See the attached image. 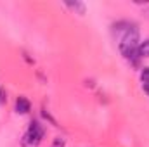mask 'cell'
<instances>
[{
    "label": "cell",
    "instance_id": "6da1fadb",
    "mask_svg": "<svg viewBox=\"0 0 149 147\" xmlns=\"http://www.w3.org/2000/svg\"><path fill=\"white\" fill-rule=\"evenodd\" d=\"M137 47H139V31H137L135 26H128L123 31V37H121L120 43H118V50H120V54L125 59H128L134 64H137L139 59H141L137 55Z\"/></svg>",
    "mask_w": 149,
    "mask_h": 147
},
{
    "label": "cell",
    "instance_id": "7a4b0ae2",
    "mask_svg": "<svg viewBox=\"0 0 149 147\" xmlns=\"http://www.w3.org/2000/svg\"><path fill=\"white\" fill-rule=\"evenodd\" d=\"M45 137V128L43 125L38 121V119H33L26 130V133L23 135L21 139V146L23 147H38L42 139Z\"/></svg>",
    "mask_w": 149,
    "mask_h": 147
},
{
    "label": "cell",
    "instance_id": "3957f363",
    "mask_svg": "<svg viewBox=\"0 0 149 147\" xmlns=\"http://www.w3.org/2000/svg\"><path fill=\"white\" fill-rule=\"evenodd\" d=\"M31 111V102L26 99V97H17L16 99V112L17 114H28Z\"/></svg>",
    "mask_w": 149,
    "mask_h": 147
},
{
    "label": "cell",
    "instance_id": "277c9868",
    "mask_svg": "<svg viewBox=\"0 0 149 147\" xmlns=\"http://www.w3.org/2000/svg\"><path fill=\"white\" fill-rule=\"evenodd\" d=\"M137 55H139L141 59L149 57V38L139 43V47H137Z\"/></svg>",
    "mask_w": 149,
    "mask_h": 147
},
{
    "label": "cell",
    "instance_id": "5b68a950",
    "mask_svg": "<svg viewBox=\"0 0 149 147\" xmlns=\"http://www.w3.org/2000/svg\"><path fill=\"white\" fill-rule=\"evenodd\" d=\"M66 5H68V7H71L73 10H78V14H80V16H83V14H85V5H83L81 2H66Z\"/></svg>",
    "mask_w": 149,
    "mask_h": 147
},
{
    "label": "cell",
    "instance_id": "8992f818",
    "mask_svg": "<svg viewBox=\"0 0 149 147\" xmlns=\"http://www.w3.org/2000/svg\"><path fill=\"white\" fill-rule=\"evenodd\" d=\"M141 80H142V83H149V66L141 68Z\"/></svg>",
    "mask_w": 149,
    "mask_h": 147
},
{
    "label": "cell",
    "instance_id": "52a82bcc",
    "mask_svg": "<svg viewBox=\"0 0 149 147\" xmlns=\"http://www.w3.org/2000/svg\"><path fill=\"white\" fill-rule=\"evenodd\" d=\"M64 146H66V140L63 137H56L52 140V147H64Z\"/></svg>",
    "mask_w": 149,
    "mask_h": 147
},
{
    "label": "cell",
    "instance_id": "ba28073f",
    "mask_svg": "<svg viewBox=\"0 0 149 147\" xmlns=\"http://www.w3.org/2000/svg\"><path fill=\"white\" fill-rule=\"evenodd\" d=\"M42 116H43L45 119H49V121H50V123H52L54 126H57V123H56V119H54V118H52V116H50V114H49V112H47V111H45V109L42 111Z\"/></svg>",
    "mask_w": 149,
    "mask_h": 147
},
{
    "label": "cell",
    "instance_id": "9c48e42d",
    "mask_svg": "<svg viewBox=\"0 0 149 147\" xmlns=\"http://www.w3.org/2000/svg\"><path fill=\"white\" fill-rule=\"evenodd\" d=\"M5 101H7V94H5V90H3V88H2V87H0V102H2V104H3V102H5Z\"/></svg>",
    "mask_w": 149,
    "mask_h": 147
},
{
    "label": "cell",
    "instance_id": "30bf717a",
    "mask_svg": "<svg viewBox=\"0 0 149 147\" xmlns=\"http://www.w3.org/2000/svg\"><path fill=\"white\" fill-rule=\"evenodd\" d=\"M142 90H144V92L149 95V83H142Z\"/></svg>",
    "mask_w": 149,
    "mask_h": 147
}]
</instances>
